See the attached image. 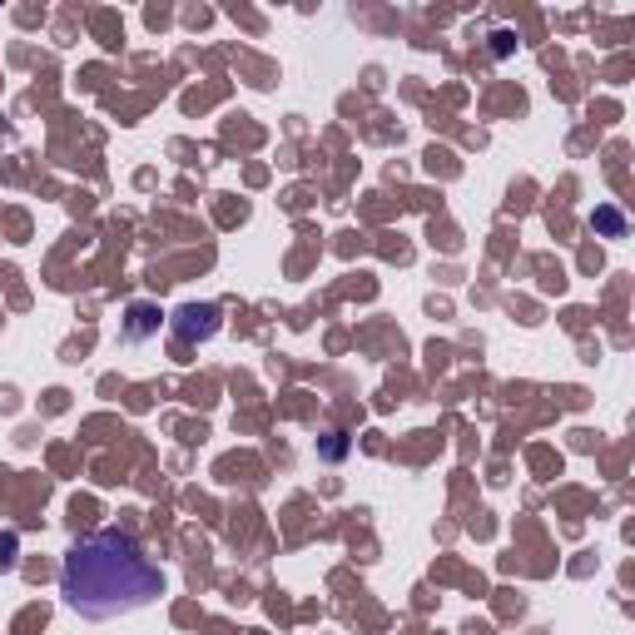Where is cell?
I'll use <instances>...</instances> for the list:
<instances>
[{
  "mask_svg": "<svg viewBox=\"0 0 635 635\" xmlns=\"http://www.w3.org/2000/svg\"><path fill=\"white\" fill-rule=\"evenodd\" d=\"M60 596L80 621H115L164 596V571L125 531H90L60 566Z\"/></svg>",
  "mask_w": 635,
  "mask_h": 635,
  "instance_id": "1",
  "label": "cell"
},
{
  "mask_svg": "<svg viewBox=\"0 0 635 635\" xmlns=\"http://www.w3.org/2000/svg\"><path fill=\"white\" fill-rule=\"evenodd\" d=\"M219 308L214 303H184V308H174L169 313V328H174V338L179 343H209L214 333H219Z\"/></svg>",
  "mask_w": 635,
  "mask_h": 635,
  "instance_id": "2",
  "label": "cell"
},
{
  "mask_svg": "<svg viewBox=\"0 0 635 635\" xmlns=\"http://www.w3.org/2000/svg\"><path fill=\"white\" fill-rule=\"evenodd\" d=\"M154 328H159V308H149V303H129V323H125V338H129V343L149 338Z\"/></svg>",
  "mask_w": 635,
  "mask_h": 635,
  "instance_id": "3",
  "label": "cell"
},
{
  "mask_svg": "<svg viewBox=\"0 0 635 635\" xmlns=\"http://www.w3.org/2000/svg\"><path fill=\"white\" fill-rule=\"evenodd\" d=\"M596 229H601L606 239H621V234H626V219H621L616 209H596Z\"/></svg>",
  "mask_w": 635,
  "mask_h": 635,
  "instance_id": "4",
  "label": "cell"
},
{
  "mask_svg": "<svg viewBox=\"0 0 635 635\" xmlns=\"http://www.w3.org/2000/svg\"><path fill=\"white\" fill-rule=\"evenodd\" d=\"M15 556H20V536L0 531V571H15Z\"/></svg>",
  "mask_w": 635,
  "mask_h": 635,
  "instance_id": "5",
  "label": "cell"
},
{
  "mask_svg": "<svg viewBox=\"0 0 635 635\" xmlns=\"http://www.w3.org/2000/svg\"><path fill=\"white\" fill-rule=\"evenodd\" d=\"M323 457H333V462L343 457V432H328V442H323Z\"/></svg>",
  "mask_w": 635,
  "mask_h": 635,
  "instance_id": "6",
  "label": "cell"
},
{
  "mask_svg": "<svg viewBox=\"0 0 635 635\" xmlns=\"http://www.w3.org/2000/svg\"><path fill=\"white\" fill-rule=\"evenodd\" d=\"M492 40H497V45H492V50H497V55H511V45H516V35H511V30H497V35H492Z\"/></svg>",
  "mask_w": 635,
  "mask_h": 635,
  "instance_id": "7",
  "label": "cell"
}]
</instances>
